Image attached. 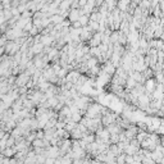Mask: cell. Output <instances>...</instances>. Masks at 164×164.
<instances>
[{
    "instance_id": "1",
    "label": "cell",
    "mask_w": 164,
    "mask_h": 164,
    "mask_svg": "<svg viewBox=\"0 0 164 164\" xmlns=\"http://www.w3.org/2000/svg\"><path fill=\"white\" fill-rule=\"evenodd\" d=\"M4 49H5V54H7V55L14 56L20 50V46L15 43V41H8L7 45L4 46Z\"/></svg>"
},
{
    "instance_id": "2",
    "label": "cell",
    "mask_w": 164,
    "mask_h": 164,
    "mask_svg": "<svg viewBox=\"0 0 164 164\" xmlns=\"http://www.w3.org/2000/svg\"><path fill=\"white\" fill-rule=\"evenodd\" d=\"M30 80H31V77L26 74L24 72H22V73H19L17 77H15L14 86L17 87V89H20V87H26V85H27V82H28Z\"/></svg>"
},
{
    "instance_id": "3",
    "label": "cell",
    "mask_w": 164,
    "mask_h": 164,
    "mask_svg": "<svg viewBox=\"0 0 164 164\" xmlns=\"http://www.w3.org/2000/svg\"><path fill=\"white\" fill-rule=\"evenodd\" d=\"M117 117H118V113H113V112H110V113H108L106 115H104V117H101V125H102V127H108V126H110V125H113V123L115 122V119H117Z\"/></svg>"
},
{
    "instance_id": "4",
    "label": "cell",
    "mask_w": 164,
    "mask_h": 164,
    "mask_svg": "<svg viewBox=\"0 0 164 164\" xmlns=\"http://www.w3.org/2000/svg\"><path fill=\"white\" fill-rule=\"evenodd\" d=\"M101 44V33L100 32H95L92 35V37L87 41V46L89 48H97Z\"/></svg>"
},
{
    "instance_id": "5",
    "label": "cell",
    "mask_w": 164,
    "mask_h": 164,
    "mask_svg": "<svg viewBox=\"0 0 164 164\" xmlns=\"http://www.w3.org/2000/svg\"><path fill=\"white\" fill-rule=\"evenodd\" d=\"M155 86H156V81L154 78H150V80H146V82L144 84V87H145V94L150 96L154 90H155Z\"/></svg>"
},
{
    "instance_id": "6",
    "label": "cell",
    "mask_w": 164,
    "mask_h": 164,
    "mask_svg": "<svg viewBox=\"0 0 164 164\" xmlns=\"http://www.w3.org/2000/svg\"><path fill=\"white\" fill-rule=\"evenodd\" d=\"M80 77H81V73H80L78 71H71V72H68V73H67L65 81H67V82H71L72 85H76V82L78 81Z\"/></svg>"
},
{
    "instance_id": "7",
    "label": "cell",
    "mask_w": 164,
    "mask_h": 164,
    "mask_svg": "<svg viewBox=\"0 0 164 164\" xmlns=\"http://www.w3.org/2000/svg\"><path fill=\"white\" fill-rule=\"evenodd\" d=\"M101 69L104 71L108 76L113 77V76H114V73H115V69H117V68H115V67L110 63V60H106L105 63L102 64V68H101Z\"/></svg>"
},
{
    "instance_id": "8",
    "label": "cell",
    "mask_w": 164,
    "mask_h": 164,
    "mask_svg": "<svg viewBox=\"0 0 164 164\" xmlns=\"http://www.w3.org/2000/svg\"><path fill=\"white\" fill-rule=\"evenodd\" d=\"M130 3L131 2H128V0H121V2L117 3V9L122 13H127V9H128V7H130Z\"/></svg>"
},
{
    "instance_id": "9",
    "label": "cell",
    "mask_w": 164,
    "mask_h": 164,
    "mask_svg": "<svg viewBox=\"0 0 164 164\" xmlns=\"http://www.w3.org/2000/svg\"><path fill=\"white\" fill-rule=\"evenodd\" d=\"M31 51L33 53L35 56L43 54V51H44V45H43V44H33L32 48H31Z\"/></svg>"
},
{
    "instance_id": "10",
    "label": "cell",
    "mask_w": 164,
    "mask_h": 164,
    "mask_svg": "<svg viewBox=\"0 0 164 164\" xmlns=\"http://www.w3.org/2000/svg\"><path fill=\"white\" fill-rule=\"evenodd\" d=\"M50 20H51V23L55 26V24H62V22L64 20V18H63V15H60V14H55V15H51Z\"/></svg>"
},
{
    "instance_id": "11",
    "label": "cell",
    "mask_w": 164,
    "mask_h": 164,
    "mask_svg": "<svg viewBox=\"0 0 164 164\" xmlns=\"http://www.w3.org/2000/svg\"><path fill=\"white\" fill-rule=\"evenodd\" d=\"M149 136V133L146 132V131H141V130H138V132H137V135H136V140H137V142L138 144H141L145 138Z\"/></svg>"
},
{
    "instance_id": "12",
    "label": "cell",
    "mask_w": 164,
    "mask_h": 164,
    "mask_svg": "<svg viewBox=\"0 0 164 164\" xmlns=\"http://www.w3.org/2000/svg\"><path fill=\"white\" fill-rule=\"evenodd\" d=\"M82 141L86 142V144H92V142H95V135H94V133H91V132H89L87 135H85L84 137H82Z\"/></svg>"
},
{
    "instance_id": "13",
    "label": "cell",
    "mask_w": 164,
    "mask_h": 164,
    "mask_svg": "<svg viewBox=\"0 0 164 164\" xmlns=\"http://www.w3.org/2000/svg\"><path fill=\"white\" fill-rule=\"evenodd\" d=\"M118 36H119V32H118V31H113L110 35V44H113V45L118 44Z\"/></svg>"
},
{
    "instance_id": "14",
    "label": "cell",
    "mask_w": 164,
    "mask_h": 164,
    "mask_svg": "<svg viewBox=\"0 0 164 164\" xmlns=\"http://www.w3.org/2000/svg\"><path fill=\"white\" fill-rule=\"evenodd\" d=\"M78 22L81 23L82 27H86V26L89 24V15H81L78 18Z\"/></svg>"
},
{
    "instance_id": "15",
    "label": "cell",
    "mask_w": 164,
    "mask_h": 164,
    "mask_svg": "<svg viewBox=\"0 0 164 164\" xmlns=\"http://www.w3.org/2000/svg\"><path fill=\"white\" fill-rule=\"evenodd\" d=\"M3 15H4V18H5V20H7V22L13 18L12 10H10V9H4V10H3Z\"/></svg>"
},
{
    "instance_id": "16",
    "label": "cell",
    "mask_w": 164,
    "mask_h": 164,
    "mask_svg": "<svg viewBox=\"0 0 164 164\" xmlns=\"http://www.w3.org/2000/svg\"><path fill=\"white\" fill-rule=\"evenodd\" d=\"M115 163L117 164H126V154H121L115 158Z\"/></svg>"
},
{
    "instance_id": "17",
    "label": "cell",
    "mask_w": 164,
    "mask_h": 164,
    "mask_svg": "<svg viewBox=\"0 0 164 164\" xmlns=\"http://www.w3.org/2000/svg\"><path fill=\"white\" fill-rule=\"evenodd\" d=\"M71 119L73 121L74 123H80L81 119H82V115L80 114V113H73V114H72V117H71Z\"/></svg>"
},
{
    "instance_id": "18",
    "label": "cell",
    "mask_w": 164,
    "mask_h": 164,
    "mask_svg": "<svg viewBox=\"0 0 164 164\" xmlns=\"http://www.w3.org/2000/svg\"><path fill=\"white\" fill-rule=\"evenodd\" d=\"M156 56H158V63L163 64L164 63V51H158Z\"/></svg>"
},
{
    "instance_id": "19",
    "label": "cell",
    "mask_w": 164,
    "mask_h": 164,
    "mask_svg": "<svg viewBox=\"0 0 164 164\" xmlns=\"http://www.w3.org/2000/svg\"><path fill=\"white\" fill-rule=\"evenodd\" d=\"M8 39H7V36H5L4 33L2 35V36H0V46H3V48H4V46L5 45H7V43H8Z\"/></svg>"
},
{
    "instance_id": "20",
    "label": "cell",
    "mask_w": 164,
    "mask_h": 164,
    "mask_svg": "<svg viewBox=\"0 0 164 164\" xmlns=\"http://www.w3.org/2000/svg\"><path fill=\"white\" fill-rule=\"evenodd\" d=\"M141 164H155V162H154V160H153V159H151L150 156H145V158L142 159Z\"/></svg>"
},
{
    "instance_id": "21",
    "label": "cell",
    "mask_w": 164,
    "mask_h": 164,
    "mask_svg": "<svg viewBox=\"0 0 164 164\" xmlns=\"http://www.w3.org/2000/svg\"><path fill=\"white\" fill-rule=\"evenodd\" d=\"M36 138H39V140H44V131L43 130L36 131Z\"/></svg>"
},
{
    "instance_id": "22",
    "label": "cell",
    "mask_w": 164,
    "mask_h": 164,
    "mask_svg": "<svg viewBox=\"0 0 164 164\" xmlns=\"http://www.w3.org/2000/svg\"><path fill=\"white\" fill-rule=\"evenodd\" d=\"M135 160H133V156L132 155H126V164H133Z\"/></svg>"
},
{
    "instance_id": "23",
    "label": "cell",
    "mask_w": 164,
    "mask_h": 164,
    "mask_svg": "<svg viewBox=\"0 0 164 164\" xmlns=\"http://www.w3.org/2000/svg\"><path fill=\"white\" fill-rule=\"evenodd\" d=\"M4 136H5V132L2 130V128H0V140H2V138H3Z\"/></svg>"
},
{
    "instance_id": "24",
    "label": "cell",
    "mask_w": 164,
    "mask_h": 164,
    "mask_svg": "<svg viewBox=\"0 0 164 164\" xmlns=\"http://www.w3.org/2000/svg\"><path fill=\"white\" fill-rule=\"evenodd\" d=\"M160 145H162L163 150H164V136H163V137H160Z\"/></svg>"
}]
</instances>
